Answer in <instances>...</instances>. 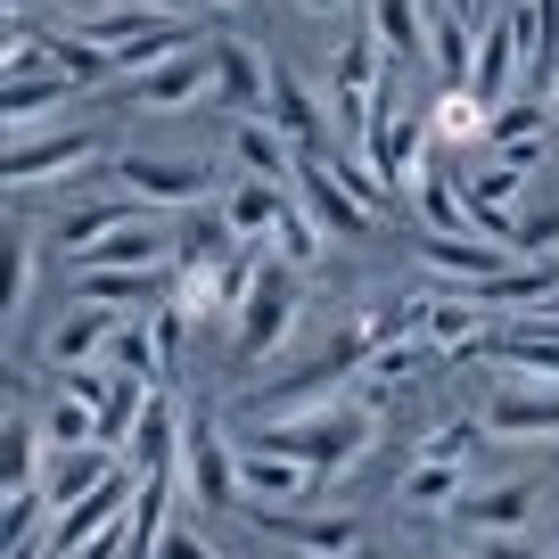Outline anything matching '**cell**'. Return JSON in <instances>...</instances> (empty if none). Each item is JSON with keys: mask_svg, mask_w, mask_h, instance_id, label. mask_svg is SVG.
Wrapping results in <instances>:
<instances>
[{"mask_svg": "<svg viewBox=\"0 0 559 559\" xmlns=\"http://www.w3.org/2000/svg\"><path fill=\"white\" fill-rule=\"evenodd\" d=\"M486 354H493L502 370H535V379H559V337H543V330H502Z\"/></svg>", "mask_w": 559, "mask_h": 559, "instance_id": "obj_28", "label": "cell"}, {"mask_svg": "<svg viewBox=\"0 0 559 559\" xmlns=\"http://www.w3.org/2000/svg\"><path fill=\"white\" fill-rule=\"evenodd\" d=\"M206 50H214V99H223V116H263L272 58H255V41H206Z\"/></svg>", "mask_w": 559, "mask_h": 559, "instance_id": "obj_15", "label": "cell"}, {"mask_svg": "<svg viewBox=\"0 0 559 559\" xmlns=\"http://www.w3.org/2000/svg\"><path fill=\"white\" fill-rule=\"evenodd\" d=\"M91 157H99L91 132H34V140H9L0 181H9V190H41V181H58V174H83Z\"/></svg>", "mask_w": 559, "mask_h": 559, "instance_id": "obj_11", "label": "cell"}, {"mask_svg": "<svg viewBox=\"0 0 559 559\" xmlns=\"http://www.w3.org/2000/svg\"><path fill=\"white\" fill-rule=\"evenodd\" d=\"M535 510H543V477H502V486H469L453 502V519L469 526L477 543H510Z\"/></svg>", "mask_w": 559, "mask_h": 559, "instance_id": "obj_7", "label": "cell"}, {"mask_svg": "<svg viewBox=\"0 0 559 559\" xmlns=\"http://www.w3.org/2000/svg\"><path fill=\"white\" fill-rule=\"evenodd\" d=\"M255 535H280L288 551H313V559H346L362 551V519L354 510H297V502H239Z\"/></svg>", "mask_w": 559, "mask_h": 559, "instance_id": "obj_5", "label": "cell"}, {"mask_svg": "<svg viewBox=\"0 0 559 559\" xmlns=\"http://www.w3.org/2000/svg\"><path fill=\"white\" fill-rule=\"evenodd\" d=\"M305 17H337V9H346V0H297Z\"/></svg>", "mask_w": 559, "mask_h": 559, "instance_id": "obj_33", "label": "cell"}, {"mask_svg": "<svg viewBox=\"0 0 559 559\" xmlns=\"http://www.w3.org/2000/svg\"><path fill=\"white\" fill-rule=\"evenodd\" d=\"M297 198H305V214L321 223V239H362V230H370V206H362V198L346 190V181H337L330 148L297 165Z\"/></svg>", "mask_w": 559, "mask_h": 559, "instance_id": "obj_13", "label": "cell"}, {"mask_svg": "<svg viewBox=\"0 0 559 559\" xmlns=\"http://www.w3.org/2000/svg\"><path fill=\"white\" fill-rule=\"evenodd\" d=\"M107 337H116V305L74 297L67 313L41 330V362H50V370H83V362H99V354H107Z\"/></svg>", "mask_w": 559, "mask_h": 559, "instance_id": "obj_14", "label": "cell"}, {"mask_svg": "<svg viewBox=\"0 0 559 559\" xmlns=\"http://www.w3.org/2000/svg\"><path fill=\"white\" fill-rule=\"evenodd\" d=\"M123 214H140V198H107V206H74L67 223H58V247H67V255H83V247H99L107 230L123 223Z\"/></svg>", "mask_w": 559, "mask_h": 559, "instance_id": "obj_29", "label": "cell"}, {"mask_svg": "<svg viewBox=\"0 0 559 559\" xmlns=\"http://www.w3.org/2000/svg\"><path fill=\"white\" fill-rule=\"evenodd\" d=\"M379 67H386L379 25L354 17V25H346V41H337V83H330V91H386V83H379Z\"/></svg>", "mask_w": 559, "mask_h": 559, "instance_id": "obj_25", "label": "cell"}, {"mask_svg": "<svg viewBox=\"0 0 559 559\" xmlns=\"http://www.w3.org/2000/svg\"><path fill=\"white\" fill-rule=\"evenodd\" d=\"M263 116H272L280 132L297 140L305 157H321V148H330V123H321V99L305 91V74H297V67H280V58H272V99H263Z\"/></svg>", "mask_w": 559, "mask_h": 559, "instance_id": "obj_19", "label": "cell"}, {"mask_svg": "<svg viewBox=\"0 0 559 559\" xmlns=\"http://www.w3.org/2000/svg\"><path fill=\"white\" fill-rule=\"evenodd\" d=\"M239 493H247V502H305V493H321V477L305 469L288 444L239 437Z\"/></svg>", "mask_w": 559, "mask_h": 559, "instance_id": "obj_10", "label": "cell"}, {"mask_svg": "<svg viewBox=\"0 0 559 559\" xmlns=\"http://www.w3.org/2000/svg\"><path fill=\"white\" fill-rule=\"evenodd\" d=\"M354 559H386V551H379V543H362V551H354Z\"/></svg>", "mask_w": 559, "mask_h": 559, "instance_id": "obj_34", "label": "cell"}, {"mask_svg": "<svg viewBox=\"0 0 559 559\" xmlns=\"http://www.w3.org/2000/svg\"><path fill=\"white\" fill-rule=\"evenodd\" d=\"M461 493H469V461H428L419 453L412 469H403V510H453Z\"/></svg>", "mask_w": 559, "mask_h": 559, "instance_id": "obj_24", "label": "cell"}, {"mask_svg": "<svg viewBox=\"0 0 559 559\" xmlns=\"http://www.w3.org/2000/svg\"><path fill=\"white\" fill-rule=\"evenodd\" d=\"M519 255H559V206H526L519 214Z\"/></svg>", "mask_w": 559, "mask_h": 559, "instance_id": "obj_31", "label": "cell"}, {"mask_svg": "<svg viewBox=\"0 0 559 559\" xmlns=\"http://www.w3.org/2000/svg\"><path fill=\"white\" fill-rule=\"evenodd\" d=\"M74 297L91 305H165V263L157 272H107V263H74Z\"/></svg>", "mask_w": 559, "mask_h": 559, "instance_id": "obj_21", "label": "cell"}, {"mask_svg": "<svg viewBox=\"0 0 559 559\" xmlns=\"http://www.w3.org/2000/svg\"><path fill=\"white\" fill-rule=\"evenodd\" d=\"M34 255H41V239H34V230H17V239H9V321H17V313H34Z\"/></svg>", "mask_w": 559, "mask_h": 559, "instance_id": "obj_30", "label": "cell"}, {"mask_svg": "<svg viewBox=\"0 0 559 559\" xmlns=\"http://www.w3.org/2000/svg\"><path fill=\"white\" fill-rule=\"evenodd\" d=\"M493 428V444H559V379H535V370H510L502 386L477 412Z\"/></svg>", "mask_w": 559, "mask_h": 559, "instance_id": "obj_4", "label": "cell"}, {"mask_svg": "<svg viewBox=\"0 0 559 559\" xmlns=\"http://www.w3.org/2000/svg\"><path fill=\"white\" fill-rule=\"evenodd\" d=\"M107 181H123V198H140V206L157 214H190L206 206V165H174V157H116L107 165Z\"/></svg>", "mask_w": 559, "mask_h": 559, "instance_id": "obj_6", "label": "cell"}, {"mask_svg": "<svg viewBox=\"0 0 559 559\" xmlns=\"http://www.w3.org/2000/svg\"><path fill=\"white\" fill-rule=\"evenodd\" d=\"M181 486H190L198 510H239V437L230 428H214V412H190V428H181Z\"/></svg>", "mask_w": 559, "mask_h": 559, "instance_id": "obj_3", "label": "cell"}, {"mask_svg": "<svg viewBox=\"0 0 559 559\" xmlns=\"http://www.w3.org/2000/svg\"><path fill=\"white\" fill-rule=\"evenodd\" d=\"M230 165H239V174H255V181H297L305 148L280 132L272 116H230Z\"/></svg>", "mask_w": 559, "mask_h": 559, "instance_id": "obj_16", "label": "cell"}, {"mask_svg": "<svg viewBox=\"0 0 559 559\" xmlns=\"http://www.w3.org/2000/svg\"><path fill=\"white\" fill-rule=\"evenodd\" d=\"M107 370H123V379H157L165 386V362H157V330L148 321H116V337H107V354H99Z\"/></svg>", "mask_w": 559, "mask_h": 559, "instance_id": "obj_26", "label": "cell"}, {"mask_svg": "<svg viewBox=\"0 0 559 559\" xmlns=\"http://www.w3.org/2000/svg\"><path fill=\"white\" fill-rule=\"evenodd\" d=\"M157 559H214V543L198 535V526H181V519H165V535H157Z\"/></svg>", "mask_w": 559, "mask_h": 559, "instance_id": "obj_32", "label": "cell"}, {"mask_svg": "<svg viewBox=\"0 0 559 559\" xmlns=\"http://www.w3.org/2000/svg\"><path fill=\"white\" fill-rule=\"evenodd\" d=\"M362 17L379 25V41H386L395 67H419V58H428V9H419V0H370Z\"/></svg>", "mask_w": 559, "mask_h": 559, "instance_id": "obj_22", "label": "cell"}, {"mask_svg": "<svg viewBox=\"0 0 559 559\" xmlns=\"http://www.w3.org/2000/svg\"><path fill=\"white\" fill-rule=\"evenodd\" d=\"M132 461L116 453V444H74V453H50V477H41V502L50 510H74L83 493H99L107 477H123Z\"/></svg>", "mask_w": 559, "mask_h": 559, "instance_id": "obj_17", "label": "cell"}, {"mask_svg": "<svg viewBox=\"0 0 559 559\" xmlns=\"http://www.w3.org/2000/svg\"><path fill=\"white\" fill-rule=\"evenodd\" d=\"M486 116H493V107L477 99L469 83H444V99L428 107V123H437V148H486Z\"/></svg>", "mask_w": 559, "mask_h": 559, "instance_id": "obj_23", "label": "cell"}, {"mask_svg": "<svg viewBox=\"0 0 559 559\" xmlns=\"http://www.w3.org/2000/svg\"><path fill=\"white\" fill-rule=\"evenodd\" d=\"M255 437H272V444H288V453L305 461V469L321 477V486H337V477L354 469V461L370 453V437H379V412L370 403H313V412H297V419H263Z\"/></svg>", "mask_w": 559, "mask_h": 559, "instance_id": "obj_1", "label": "cell"}, {"mask_svg": "<svg viewBox=\"0 0 559 559\" xmlns=\"http://www.w3.org/2000/svg\"><path fill=\"white\" fill-rule=\"evenodd\" d=\"M419 263L437 280H453V288H477V280H502L510 263H519V247H493V239H477V230H428V239H419Z\"/></svg>", "mask_w": 559, "mask_h": 559, "instance_id": "obj_12", "label": "cell"}, {"mask_svg": "<svg viewBox=\"0 0 559 559\" xmlns=\"http://www.w3.org/2000/svg\"><path fill=\"white\" fill-rule=\"evenodd\" d=\"M223 214H230V230H239V239H272L280 214H288V181H255V174H239V181L223 190Z\"/></svg>", "mask_w": 559, "mask_h": 559, "instance_id": "obj_20", "label": "cell"}, {"mask_svg": "<svg viewBox=\"0 0 559 559\" xmlns=\"http://www.w3.org/2000/svg\"><path fill=\"white\" fill-rule=\"evenodd\" d=\"M74 99V74H9V91H0V116H9V140H34L58 123V107Z\"/></svg>", "mask_w": 559, "mask_h": 559, "instance_id": "obj_18", "label": "cell"}, {"mask_svg": "<svg viewBox=\"0 0 559 559\" xmlns=\"http://www.w3.org/2000/svg\"><path fill=\"white\" fill-rule=\"evenodd\" d=\"M288 330H297V280L280 272V263H263V280L247 288L239 313H230V362L239 370L272 362V354L288 346Z\"/></svg>", "mask_w": 559, "mask_h": 559, "instance_id": "obj_2", "label": "cell"}, {"mask_svg": "<svg viewBox=\"0 0 559 559\" xmlns=\"http://www.w3.org/2000/svg\"><path fill=\"white\" fill-rule=\"evenodd\" d=\"M206 9H239V0H206Z\"/></svg>", "mask_w": 559, "mask_h": 559, "instance_id": "obj_35", "label": "cell"}, {"mask_svg": "<svg viewBox=\"0 0 559 559\" xmlns=\"http://www.w3.org/2000/svg\"><path fill=\"white\" fill-rule=\"evenodd\" d=\"M34 428H41V444H50V453H74V444H99V412H91L83 395H67V386H58V403L34 419Z\"/></svg>", "mask_w": 559, "mask_h": 559, "instance_id": "obj_27", "label": "cell"}, {"mask_svg": "<svg viewBox=\"0 0 559 559\" xmlns=\"http://www.w3.org/2000/svg\"><path fill=\"white\" fill-rule=\"evenodd\" d=\"M214 91V50H174L165 67L132 74V91L123 99L140 107V116H181V107H198Z\"/></svg>", "mask_w": 559, "mask_h": 559, "instance_id": "obj_8", "label": "cell"}, {"mask_svg": "<svg viewBox=\"0 0 559 559\" xmlns=\"http://www.w3.org/2000/svg\"><path fill=\"white\" fill-rule=\"evenodd\" d=\"M519 83H526V34H519V9H493V17L477 25V67H469V91H477L486 107H502Z\"/></svg>", "mask_w": 559, "mask_h": 559, "instance_id": "obj_9", "label": "cell"}, {"mask_svg": "<svg viewBox=\"0 0 559 559\" xmlns=\"http://www.w3.org/2000/svg\"><path fill=\"white\" fill-rule=\"evenodd\" d=\"M437 559H461V551H437Z\"/></svg>", "mask_w": 559, "mask_h": 559, "instance_id": "obj_36", "label": "cell"}]
</instances>
